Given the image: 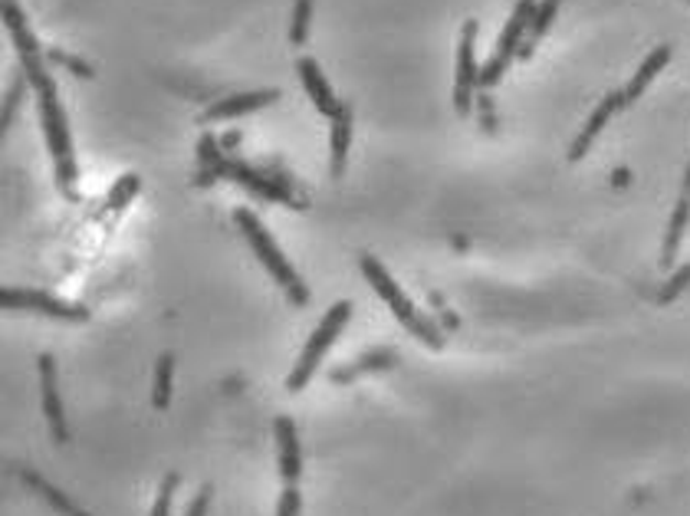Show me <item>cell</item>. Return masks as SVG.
<instances>
[{
	"instance_id": "cell-1",
	"label": "cell",
	"mask_w": 690,
	"mask_h": 516,
	"mask_svg": "<svg viewBox=\"0 0 690 516\" xmlns=\"http://www.w3.org/2000/svg\"><path fill=\"white\" fill-rule=\"evenodd\" d=\"M33 92H36V102H40V125H43L46 149L53 155V168H56L59 191L66 198H76V155H73L69 122H66V112H63V102H59V92H56L53 76L43 79V83H36Z\"/></svg>"
},
{
	"instance_id": "cell-25",
	"label": "cell",
	"mask_w": 690,
	"mask_h": 516,
	"mask_svg": "<svg viewBox=\"0 0 690 516\" xmlns=\"http://www.w3.org/2000/svg\"><path fill=\"white\" fill-rule=\"evenodd\" d=\"M46 59L63 63V66H66V69H73L79 79H92V66H89V63H83V59H76V56H69V53H63V50H50V53H46Z\"/></svg>"
},
{
	"instance_id": "cell-5",
	"label": "cell",
	"mask_w": 690,
	"mask_h": 516,
	"mask_svg": "<svg viewBox=\"0 0 690 516\" xmlns=\"http://www.w3.org/2000/svg\"><path fill=\"white\" fill-rule=\"evenodd\" d=\"M533 13H536V3H533V0H519V3L513 7L510 20H506L500 40H496L493 56H490V59L483 63V69H480V89L496 86V83L503 79V73L510 69V63L519 56L523 40H526V30H529V23H533Z\"/></svg>"
},
{
	"instance_id": "cell-27",
	"label": "cell",
	"mask_w": 690,
	"mask_h": 516,
	"mask_svg": "<svg viewBox=\"0 0 690 516\" xmlns=\"http://www.w3.org/2000/svg\"><path fill=\"white\" fill-rule=\"evenodd\" d=\"M135 191H139V178H135V175H125V178L116 185V191H112V198H109V208H122Z\"/></svg>"
},
{
	"instance_id": "cell-28",
	"label": "cell",
	"mask_w": 690,
	"mask_h": 516,
	"mask_svg": "<svg viewBox=\"0 0 690 516\" xmlns=\"http://www.w3.org/2000/svg\"><path fill=\"white\" fill-rule=\"evenodd\" d=\"M211 494H215V491H211V484H205V487L195 494V501L188 504L185 516H205L208 514V507H211Z\"/></svg>"
},
{
	"instance_id": "cell-4",
	"label": "cell",
	"mask_w": 690,
	"mask_h": 516,
	"mask_svg": "<svg viewBox=\"0 0 690 516\" xmlns=\"http://www.w3.org/2000/svg\"><path fill=\"white\" fill-rule=\"evenodd\" d=\"M349 319H352V303L349 299H339L336 306L326 309V316L319 319V326L306 339V345H303V352H299V359H296V365H293V372L286 378V392L289 395H299L313 382L316 369L322 365L326 352L332 349V342L339 339V332L349 326Z\"/></svg>"
},
{
	"instance_id": "cell-11",
	"label": "cell",
	"mask_w": 690,
	"mask_h": 516,
	"mask_svg": "<svg viewBox=\"0 0 690 516\" xmlns=\"http://www.w3.org/2000/svg\"><path fill=\"white\" fill-rule=\"evenodd\" d=\"M296 73H299V83H303V89L309 92L313 106H316L322 116L336 119V116L342 112V102L336 99L332 86L326 83V76H322V69H319V63H316V59H309V56H299V59H296Z\"/></svg>"
},
{
	"instance_id": "cell-7",
	"label": "cell",
	"mask_w": 690,
	"mask_h": 516,
	"mask_svg": "<svg viewBox=\"0 0 690 516\" xmlns=\"http://www.w3.org/2000/svg\"><path fill=\"white\" fill-rule=\"evenodd\" d=\"M0 7H3V26H7L10 40H13V50H17V59H20V69H23L26 83L36 86V83L50 79V69L43 66L40 43H36V36L26 26V17H23L20 3L17 0H0Z\"/></svg>"
},
{
	"instance_id": "cell-13",
	"label": "cell",
	"mask_w": 690,
	"mask_h": 516,
	"mask_svg": "<svg viewBox=\"0 0 690 516\" xmlns=\"http://www.w3.org/2000/svg\"><path fill=\"white\" fill-rule=\"evenodd\" d=\"M280 99V89H253V92H237L228 96L215 106L205 109V122H221V119H237V116H247V112H256L263 106H273Z\"/></svg>"
},
{
	"instance_id": "cell-22",
	"label": "cell",
	"mask_w": 690,
	"mask_h": 516,
	"mask_svg": "<svg viewBox=\"0 0 690 516\" xmlns=\"http://www.w3.org/2000/svg\"><path fill=\"white\" fill-rule=\"evenodd\" d=\"M309 17H313V0H296L293 7V23H289V43L303 46L309 36Z\"/></svg>"
},
{
	"instance_id": "cell-21",
	"label": "cell",
	"mask_w": 690,
	"mask_h": 516,
	"mask_svg": "<svg viewBox=\"0 0 690 516\" xmlns=\"http://www.w3.org/2000/svg\"><path fill=\"white\" fill-rule=\"evenodd\" d=\"M172 385H175V355L162 352L155 362V385H152V405L165 411L172 405Z\"/></svg>"
},
{
	"instance_id": "cell-9",
	"label": "cell",
	"mask_w": 690,
	"mask_h": 516,
	"mask_svg": "<svg viewBox=\"0 0 690 516\" xmlns=\"http://www.w3.org/2000/svg\"><path fill=\"white\" fill-rule=\"evenodd\" d=\"M36 375H40V405H43L50 435L56 444H66L69 428H66V411H63V395H59V378H56V359L50 352L36 359Z\"/></svg>"
},
{
	"instance_id": "cell-3",
	"label": "cell",
	"mask_w": 690,
	"mask_h": 516,
	"mask_svg": "<svg viewBox=\"0 0 690 516\" xmlns=\"http://www.w3.org/2000/svg\"><path fill=\"white\" fill-rule=\"evenodd\" d=\"M359 266H362V276L372 283V289L392 306L395 319H398L415 339H421V342L431 345V349H441V345H445V332L438 329V322H435L428 312H421V309L402 293V286L388 276V270H385L379 260L372 257V254H362V257H359Z\"/></svg>"
},
{
	"instance_id": "cell-26",
	"label": "cell",
	"mask_w": 690,
	"mask_h": 516,
	"mask_svg": "<svg viewBox=\"0 0 690 516\" xmlns=\"http://www.w3.org/2000/svg\"><path fill=\"white\" fill-rule=\"evenodd\" d=\"M276 516H303V497H299V484L296 487H283L280 494V507Z\"/></svg>"
},
{
	"instance_id": "cell-14",
	"label": "cell",
	"mask_w": 690,
	"mask_h": 516,
	"mask_svg": "<svg viewBox=\"0 0 690 516\" xmlns=\"http://www.w3.org/2000/svg\"><path fill=\"white\" fill-rule=\"evenodd\" d=\"M218 175H230V178H237V185H243V188H250V191H256L260 198H270V201H286V205H296L293 201V195L286 191V188H280V185H273V182H263L256 172H247L243 165H224V162H218Z\"/></svg>"
},
{
	"instance_id": "cell-18",
	"label": "cell",
	"mask_w": 690,
	"mask_h": 516,
	"mask_svg": "<svg viewBox=\"0 0 690 516\" xmlns=\"http://www.w3.org/2000/svg\"><path fill=\"white\" fill-rule=\"evenodd\" d=\"M398 362V352L395 349H372V352H365L355 365H349V369H339V372H332V382H349V378H355V375H362V372H375V369H392Z\"/></svg>"
},
{
	"instance_id": "cell-10",
	"label": "cell",
	"mask_w": 690,
	"mask_h": 516,
	"mask_svg": "<svg viewBox=\"0 0 690 516\" xmlns=\"http://www.w3.org/2000/svg\"><path fill=\"white\" fill-rule=\"evenodd\" d=\"M273 441H276V458H280V477L286 487H296L303 477V448H299V431L289 415L273 418Z\"/></svg>"
},
{
	"instance_id": "cell-20",
	"label": "cell",
	"mask_w": 690,
	"mask_h": 516,
	"mask_svg": "<svg viewBox=\"0 0 690 516\" xmlns=\"http://www.w3.org/2000/svg\"><path fill=\"white\" fill-rule=\"evenodd\" d=\"M20 481H23L26 487H33L36 494H43V501H46V504H50V507H53L56 514H63V516H89V514H83V510H79V507H76V504H73V501H69L66 494H59V491H56L53 484H46V481H43L40 474L20 471Z\"/></svg>"
},
{
	"instance_id": "cell-30",
	"label": "cell",
	"mask_w": 690,
	"mask_h": 516,
	"mask_svg": "<svg viewBox=\"0 0 690 516\" xmlns=\"http://www.w3.org/2000/svg\"><path fill=\"white\" fill-rule=\"evenodd\" d=\"M684 195L690 198V168H688V175H684Z\"/></svg>"
},
{
	"instance_id": "cell-6",
	"label": "cell",
	"mask_w": 690,
	"mask_h": 516,
	"mask_svg": "<svg viewBox=\"0 0 690 516\" xmlns=\"http://www.w3.org/2000/svg\"><path fill=\"white\" fill-rule=\"evenodd\" d=\"M0 306L7 312H40L50 319H63V322H89V309L56 299L43 289H26V286H3L0 293Z\"/></svg>"
},
{
	"instance_id": "cell-2",
	"label": "cell",
	"mask_w": 690,
	"mask_h": 516,
	"mask_svg": "<svg viewBox=\"0 0 690 516\" xmlns=\"http://www.w3.org/2000/svg\"><path fill=\"white\" fill-rule=\"evenodd\" d=\"M233 224L240 228V234L247 238L250 251L256 254V260L263 263V270L273 276V283L286 293V299L293 306H306L309 303V289L303 283V276L293 270V263L283 257V251L276 248L273 234H266V228L260 224V218L250 211V208H237L233 211Z\"/></svg>"
},
{
	"instance_id": "cell-24",
	"label": "cell",
	"mask_w": 690,
	"mask_h": 516,
	"mask_svg": "<svg viewBox=\"0 0 690 516\" xmlns=\"http://www.w3.org/2000/svg\"><path fill=\"white\" fill-rule=\"evenodd\" d=\"M178 484H182V477H178L175 471L162 481L158 497H155V507H152V516H172V504H175V491H178Z\"/></svg>"
},
{
	"instance_id": "cell-19",
	"label": "cell",
	"mask_w": 690,
	"mask_h": 516,
	"mask_svg": "<svg viewBox=\"0 0 690 516\" xmlns=\"http://www.w3.org/2000/svg\"><path fill=\"white\" fill-rule=\"evenodd\" d=\"M690 221V198L684 195L671 215V224H668V238H665V254H661V263L671 266L678 260V251H681V241H684V231H688Z\"/></svg>"
},
{
	"instance_id": "cell-23",
	"label": "cell",
	"mask_w": 690,
	"mask_h": 516,
	"mask_svg": "<svg viewBox=\"0 0 690 516\" xmlns=\"http://www.w3.org/2000/svg\"><path fill=\"white\" fill-rule=\"evenodd\" d=\"M23 89H26V79H23V76H13V83H10V89H7V96H3L0 132H7V129H10V122H13V112H17L20 99H23Z\"/></svg>"
},
{
	"instance_id": "cell-29",
	"label": "cell",
	"mask_w": 690,
	"mask_h": 516,
	"mask_svg": "<svg viewBox=\"0 0 690 516\" xmlns=\"http://www.w3.org/2000/svg\"><path fill=\"white\" fill-rule=\"evenodd\" d=\"M688 283H690V266H684V270H681V273L668 283V289H665V296H661V299H675V296H678Z\"/></svg>"
},
{
	"instance_id": "cell-17",
	"label": "cell",
	"mask_w": 690,
	"mask_h": 516,
	"mask_svg": "<svg viewBox=\"0 0 690 516\" xmlns=\"http://www.w3.org/2000/svg\"><path fill=\"white\" fill-rule=\"evenodd\" d=\"M559 7H562V0H539L536 3V13H533V23H529V30H526V40H523V50H519V59H529L533 56V50H536V43L546 36V30L552 26V20H556V13H559Z\"/></svg>"
},
{
	"instance_id": "cell-15",
	"label": "cell",
	"mask_w": 690,
	"mask_h": 516,
	"mask_svg": "<svg viewBox=\"0 0 690 516\" xmlns=\"http://www.w3.org/2000/svg\"><path fill=\"white\" fill-rule=\"evenodd\" d=\"M671 63V46H658V50H651L648 56H645V63L638 66V73L632 76V83H628V89H625V99L628 102H638L642 99V92L651 86V79L665 69Z\"/></svg>"
},
{
	"instance_id": "cell-12",
	"label": "cell",
	"mask_w": 690,
	"mask_h": 516,
	"mask_svg": "<svg viewBox=\"0 0 690 516\" xmlns=\"http://www.w3.org/2000/svg\"><path fill=\"white\" fill-rule=\"evenodd\" d=\"M622 106H628V99H625V92H609L599 106H595V112L589 116V122H585V129L579 132V139L572 142V149H569V162H582L585 155H589V149H592V142L599 139V132L609 125V119L622 109Z\"/></svg>"
},
{
	"instance_id": "cell-16",
	"label": "cell",
	"mask_w": 690,
	"mask_h": 516,
	"mask_svg": "<svg viewBox=\"0 0 690 516\" xmlns=\"http://www.w3.org/2000/svg\"><path fill=\"white\" fill-rule=\"evenodd\" d=\"M352 145V109L342 106V112L332 119V178H342Z\"/></svg>"
},
{
	"instance_id": "cell-8",
	"label": "cell",
	"mask_w": 690,
	"mask_h": 516,
	"mask_svg": "<svg viewBox=\"0 0 690 516\" xmlns=\"http://www.w3.org/2000/svg\"><path fill=\"white\" fill-rule=\"evenodd\" d=\"M480 89V66H477V20L460 26L458 40V76H454V109L458 116H470L473 92Z\"/></svg>"
}]
</instances>
